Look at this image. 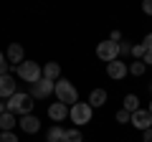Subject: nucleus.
I'll use <instances>...</instances> for the list:
<instances>
[{"label": "nucleus", "mask_w": 152, "mask_h": 142, "mask_svg": "<svg viewBox=\"0 0 152 142\" xmlns=\"http://www.w3.org/2000/svg\"><path fill=\"white\" fill-rule=\"evenodd\" d=\"M107 74H109V79H114V81H119V79H124L127 74H129V69H127V64L124 61H112V64H107Z\"/></svg>", "instance_id": "nucleus-8"}, {"label": "nucleus", "mask_w": 152, "mask_h": 142, "mask_svg": "<svg viewBox=\"0 0 152 142\" xmlns=\"http://www.w3.org/2000/svg\"><path fill=\"white\" fill-rule=\"evenodd\" d=\"M23 56H26V51H23V46H18V43H10L8 46V51H5V61H10L13 66H20L23 64Z\"/></svg>", "instance_id": "nucleus-10"}, {"label": "nucleus", "mask_w": 152, "mask_h": 142, "mask_svg": "<svg viewBox=\"0 0 152 142\" xmlns=\"http://www.w3.org/2000/svg\"><path fill=\"white\" fill-rule=\"evenodd\" d=\"M107 104V89H94L91 94H89V107H104Z\"/></svg>", "instance_id": "nucleus-14"}, {"label": "nucleus", "mask_w": 152, "mask_h": 142, "mask_svg": "<svg viewBox=\"0 0 152 142\" xmlns=\"http://www.w3.org/2000/svg\"><path fill=\"white\" fill-rule=\"evenodd\" d=\"M56 91V84L48 81V79H38L36 84H31V97L33 99H46Z\"/></svg>", "instance_id": "nucleus-6"}, {"label": "nucleus", "mask_w": 152, "mask_h": 142, "mask_svg": "<svg viewBox=\"0 0 152 142\" xmlns=\"http://www.w3.org/2000/svg\"><path fill=\"white\" fill-rule=\"evenodd\" d=\"M147 112H150V114H152V102H150V109H147Z\"/></svg>", "instance_id": "nucleus-31"}, {"label": "nucleus", "mask_w": 152, "mask_h": 142, "mask_svg": "<svg viewBox=\"0 0 152 142\" xmlns=\"http://www.w3.org/2000/svg\"><path fill=\"white\" fill-rule=\"evenodd\" d=\"M129 124H134L137 130L147 132V130H152V114H150L147 109H137L134 114L129 117Z\"/></svg>", "instance_id": "nucleus-7"}, {"label": "nucleus", "mask_w": 152, "mask_h": 142, "mask_svg": "<svg viewBox=\"0 0 152 142\" xmlns=\"http://www.w3.org/2000/svg\"><path fill=\"white\" fill-rule=\"evenodd\" d=\"M15 74H18V79H23L28 84H36L38 79H43V69L36 61H23L20 66H15Z\"/></svg>", "instance_id": "nucleus-3"}, {"label": "nucleus", "mask_w": 152, "mask_h": 142, "mask_svg": "<svg viewBox=\"0 0 152 142\" xmlns=\"http://www.w3.org/2000/svg\"><path fill=\"white\" fill-rule=\"evenodd\" d=\"M64 135H66V130H64V127L53 124L48 132H46V142H64Z\"/></svg>", "instance_id": "nucleus-16"}, {"label": "nucleus", "mask_w": 152, "mask_h": 142, "mask_svg": "<svg viewBox=\"0 0 152 142\" xmlns=\"http://www.w3.org/2000/svg\"><path fill=\"white\" fill-rule=\"evenodd\" d=\"M48 117H51L53 122H64L66 117H69V107H66V104H61V102L51 104V107H48Z\"/></svg>", "instance_id": "nucleus-12"}, {"label": "nucleus", "mask_w": 152, "mask_h": 142, "mask_svg": "<svg viewBox=\"0 0 152 142\" xmlns=\"http://www.w3.org/2000/svg\"><path fill=\"white\" fill-rule=\"evenodd\" d=\"M150 89H152V86H150Z\"/></svg>", "instance_id": "nucleus-32"}, {"label": "nucleus", "mask_w": 152, "mask_h": 142, "mask_svg": "<svg viewBox=\"0 0 152 142\" xmlns=\"http://www.w3.org/2000/svg\"><path fill=\"white\" fill-rule=\"evenodd\" d=\"M142 46H145V51H147V53H152V33H147V36H145Z\"/></svg>", "instance_id": "nucleus-23"}, {"label": "nucleus", "mask_w": 152, "mask_h": 142, "mask_svg": "<svg viewBox=\"0 0 152 142\" xmlns=\"http://www.w3.org/2000/svg\"><path fill=\"white\" fill-rule=\"evenodd\" d=\"M33 97L31 94H26V91H15L10 99L5 102V112H13V114H20V117H26V114H31L33 112Z\"/></svg>", "instance_id": "nucleus-1"}, {"label": "nucleus", "mask_w": 152, "mask_h": 142, "mask_svg": "<svg viewBox=\"0 0 152 142\" xmlns=\"http://www.w3.org/2000/svg\"><path fill=\"white\" fill-rule=\"evenodd\" d=\"M0 64H8V61H5V53H3V51H0Z\"/></svg>", "instance_id": "nucleus-29"}, {"label": "nucleus", "mask_w": 152, "mask_h": 142, "mask_svg": "<svg viewBox=\"0 0 152 142\" xmlns=\"http://www.w3.org/2000/svg\"><path fill=\"white\" fill-rule=\"evenodd\" d=\"M20 130L23 132H28V135H36L38 130H41V119L38 117H33V114H26V117H20Z\"/></svg>", "instance_id": "nucleus-9"}, {"label": "nucleus", "mask_w": 152, "mask_h": 142, "mask_svg": "<svg viewBox=\"0 0 152 142\" xmlns=\"http://www.w3.org/2000/svg\"><path fill=\"white\" fill-rule=\"evenodd\" d=\"M69 117L76 122V127H79V124H86V122L91 119V107H89V102H76L74 107L69 109Z\"/></svg>", "instance_id": "nucleus-4"}, {"label": "nucleus", "mask_w": 152, "mask_h": 142, "mask_svg": "<svg viewBox=\"0 0 152 142\" xmlns=\"http://www.w3.org/2000/svg\"><path fill=\"white\" fill-rule=\"evenodd\" d=\"M96 56L102 61H107V64L117 61V56H119V43H114V41H102V43L96 46Z\"/></svg>", "instance_id": "nucleus-5"}, {"label": "nucleus", "mask_w": 152, "mask_h": 142, "mask_svg": "<svg viewBox=\"0 0 152 142\" xmlns=\"http://www.w3.org/2000/svg\"><path fill=\"white\" fill-rule=\"evenodd\" d=\"M0 142H18L15 132H0Z\"/></svg>", "instance_id": "nucleus-21"}, {"label": "nucleus", "mask_w": 152, "mask_h": 142, "mask_svg": "<svg viewBox=\"0 0 152 142\" xmlns=\"http://www.w3.org/2000/svg\"><path fill=\"white\" fill-rule=\"evenodd\" d=\"M142 142H152V130L145 132V137H142Z\"/></svg>", "instance_id": "nucleus-28"}, {"label": "nucleus", "mask_w": 152, "mask_h": 142, "mask_svg": "<svg viewBox=\"0 0 152 142\" xmlns=\"http://www.w3.org/2000/svg\"><path fill=\"white\" fill-rule=\"evenodd\" d=\"M3 112H5V104H3V102H0V114H3Z\"/></svg>", "instance_id": "nucleus-30"}, {"label": "nucleus", "mask_w": 152, "mask_h": 142, "mask_svg": "<svg viewBox=\"0 0 152 142\" xmlns=\"http://www.w3.org/2000/svg\"><path fill=\"white\" fill-rule=\"evenodd\" d=\"M129 112H124V109H119V112H117V122H119V124H127V122H129Z\"/></svg>", "instance_id": "nucleus-22"}, {"label": "nucleus", "mask_w": 152, "mask_h": 142, "mask_svg": "<svg viewBox=\"0 0 152 142\" xmlns=\"http://www.w3.org/2000/svg\"><path fill=\"white\" fill-rule=\"evenodd\" d=\"M15 94V79L8 74V76H0V99H10Z\"/></svg>", "instance_id": "nucleus-11"}, {"label": "nucleus", "mask_w": 152, "mask_h": 142, "mask_svg": "<svg viewBox=\"0 0 152 142\" xmlns=\"http://www.w3.org/2000/svg\"><path fill=\"white\" fill-rule=\"evenodd\" d=\"M109 41H114V43H119V41H122V33H119V31H112V36H109Z\"/></svg>", "instance_id": "nucleus-25"}, {"label": "nucleus", "mask_w": 152, "mask_h": 142, "mask_svg": "<svg viewBox=\"0 0 152 142\" xmlns=\"http://www.w3.org/2000/svg\"><path fill=\"white\" fill-rule=\"evenodd\" d=\"M56 97H58L61 104H66V107H74L76 102H79V91H76V86L71 81H66V79H58L56 81Z\"/></svg>", "instance_id": "nucleus-2"}, {"label": "nucleus", "mask_w": 152, "mask_h": 142, "mask_svg": "<svg viewBox=\"0 0 152 142\" xmlns=\"http://www.w3.org/2000/svg\"><path fill=\"white\" fill-rule=\"evenodd\" d=\"M84 137H81V132H79V127H74V130H66V135H64V142H81Z\"/></svg>", "instance_id": "nucleus-18"}, {"label": "nucleus", "mask_w": 152, "mask_h": 142, "mask_svg": "<svg viewBox=\"0 0 152 142\" xmlns=\"http://www.w3.org/2000/svg\"><path fill=\"white\" fill-rule=\"evenodd\" d=\"M142 10H145L147 15H152V0H145V3H142Z\"/></svg>", "instance_id": "nucleus-24"}, {"label": "nucleus", "mask_w": 152, "mask_h": 142, "mask_svg": "<svg viewBox=\"0 0 152 142\" xmlns=\"http://www.w3.org/2000/svg\"><path fill=\"white\" fill-rule=\"evenodd\" d=\"M137 109H140V99H137V94H127V97H124V112L134 114Z\"/></svg>", "instance_id": "nucleus-17"}, {"label": "nucleus", "mask_w": 152, "mask_h": 142, "mask_svg": "<svg viewBox=\"0 0 152 142\" xmlns=\"http://www.w3.org/2000/svg\"><path fill=\"white\" fill-rule=\"evenodd\" d=\"M127 69H129V74H132V76H142V74H145V69H147V66L142 64V61H132V64L127 66Z\"/></svg>", "instance_id": "nucleus-19"}, {"label": "nucleus", "mask_w": 152, "mask_h": 142, "mask_svg": "<svg viewBox=\"0 0 152 142\" xmlns=\"http://www.w3.org/2000/svg\"><path fill=\"white\" fill-rule=\"evenodd\" d=\"M119 53H132V46L129 43H119Z\"/></svg>", "instance_id": "nucleus-26"}, {"label": "nucleus", "mask_w": 152, "mask_h": 142, "mask_svg": "<svg viewBox=\"0 0 152 142\" xmlns=\"http://www.w3.org/2000/svg\"><path fill=\"white\" fill-rule=\"evenodd\" d=\"M58 76H61V66L56 64V61H48V64L43 66V79H48V81H58Z\"/></svg>", "instance_id": "nucleus-13"}, {"label": "nucleus", "mask_w": 152, "mask_h": 142, "mask_svg": "<svg viewBox=\"0 0 152 142\" xmlns=\"http://www.w3.org/2000/svg\"><path fill=\"white\" fill-rule=\"evenodd\" d=\"M142 64H145V66H152V53H145V59H142Z\"/></svg>", "instance_id": "nucleus-27"}, {"label": "nucleus", "mask_w": 152, "mask_h": 142, "mask_svg": "<svg viewBox=\"0 0 152 142\" xmlns=\"http://www.w3.org/2000/svg\"><path fill=\"white\" fill-rule=\"evenodd\" d=\"M145 53H147V51H145V46H142V43L132 46V56H134V61H142V59H145Z\"/></svg>", "instance_id": "nucleus-20"}, {"label": "nucleus", "mask_w": 152, "mask_h": 142, "mask_svg": "<svg viewBox=\"0 0 152 142\" xmlns=\"http://www.w3.org/2000/svg\"><path fill=\"white\" fill-rule=\"evenodd\" d=\"M15 127V114L13 112H3L0 114V132H13Z\"/></svg>", "instance_id": "nucleus-15"}]
</instances>
